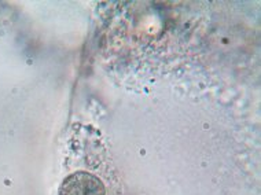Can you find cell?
Listing matches in <instances>:
<instances>
[{
	"instance_id": "6da1fadb",
	"label": "cell",
	"mask_w": 261,
	"mask_h": 195,
	"mask_svg": "<svg viewBox=\"0 0 261 195\" xmlns=\"http://www.w3.org/2000/svg\"><path fill=\"white\" fill-rule=\"evenodd\" d=\"M59 195H106V188L98 176L79 171L63 180Z\"/></svg>"
}]
</instances>
